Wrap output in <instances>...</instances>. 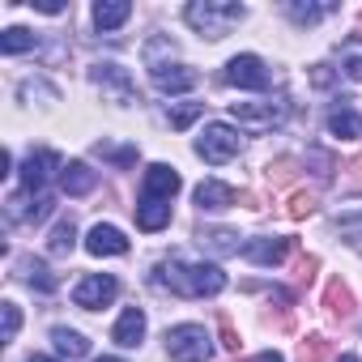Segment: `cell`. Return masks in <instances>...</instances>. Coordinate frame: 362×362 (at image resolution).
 I'll list each match as a JSON object with an SVG mask.
<instances>
[{"mask_svg":"<svg viewBox=\"0 0 362 362\" xmlns=\"http://www.w3.org/2000/svg\"><path fill=\"white\" fill-rule=\"evenodd\" d=\"M307 158H311V166H315V179H332V170H337V166H332V158H328V153L311 149Z\"/></svg>","mask_w":362,"mask_h":362,"instance_id":"obj_34","label":"cell"},{"mask_svg":"<svg viewBox=\"0 0 362 362\" xmlns=\"http://www.w3.org/2000/svg\"><path fill=\"white\" fill-rule=\"evenodd\" d=\"M115 294H119V281L111 273H90V277H81L73 286V303L86 307V311H98V307L115 303Z\"/></svg>","mask_w":362,"mask_h":362,"instance_id":"obj_10","label":"cell"},{"mask_svg":"<svg viewBox=\"0 0 362 362\" xmlns=\"http://www.w3.org/2000/svg\"><path fill=\"white\" fill-rule=\"evenodd\" d=\"M286 13H290L298 26H315V22H324L328 13H337V5H332V0H324V5H303V0H290Z\"/></svg>","mask_w":362,"mask_h":362,"instance_id":"obj_24","label":"cell"},{"mask_svg":"<svg viewBox=\"0 0 362 362\" xmlns=\"http://www.w3.org/2000/svg\"><path fill=\"white\" fill-rule=\"evenodd\" d=\"M328 132L341 136V141H358V136H362V115L354 111L349 98H341V103L328 111Z\"/></svg>","mask_w":362,"mask_h":362,"instance_id":"obj_14","label":"cell"},{"mask_svg":"<svg viewBox=\"0 0 362 362\" xmlns=\"http://www.w3.org/2000/svg\"><path fill=\"white\" fill-rule=\"evenodd\" d=\"M132 18V5H128V0H98V5H94V26L107 35V30H119L124 22Z\"/></svg>","mask_w":362,"mask_h":362,"instance_id":"obj_19","label":"cell"},{"mask_svg":"<svg viewBox=\"0 0 362 362\" xmlns=\"http://www.w3.org/2000/svg\"><path fill=\"white\" fill-rule=\"evenodd\" d=\"M201 115H205V103H179V107H166L170 128H188V124H197Z\"/></svg>","mask_w":362,"mask_h":362,"instance_id":"obj_30","label":"cell"},{"mask_svg":"<svg viewBox=\"0 0 362 362\" xmlns=\"http://www.w3.org/2000/svg\"><path fill=\"white\" fill-rule=\"evenodd\" d=\"M324 307H328L337 320H349V315H354V290H349L341 277H332V281L324 286Z\"/></svg>","mask_w":362,"mask_h":362,"instance_id":"obj_21","label":"cell"},{"mask_svg":"<svg viewBox=\"0 0 362 362\" xmlns=\"http://www.w3.org/2000/svg\"><path fill=\"white\" fill-rule=\"evenodd\" d=\"M222 81L226 86H235V90H269V64L260 60V56H230L226 60V73H222Z\"/></svg>","mask_w":362,"mask_h":362,"instance_id":"obj_8","label":"cell"},{"mask_svg":"<svg viewBox=\"0 0 362 362\" xmlns=\"http://www.w3.org/2000/svg\"><path fill=\"white\" fill-rule=\"evenodd\" d=\"M337 81V73L328 69V64H311V86H320V90H328Z\"/></svg>","mask_w":362,"mask_h":362,"instance_id":"obj_38","label":"cell"},{"mask_svg":"<svg viewBox=\"0 0 362 362\" xmlns=\"http://www.w3.org/2000/svg\"><path fill=\"white\" fill-rule=\"evenodd\" d=\"M30 5H35L39 13H52V18H56V13H64V5H60V0H30Z\"/></svg>","mask_w":362,"mask_h":362,"instance_id":"obj_40","label":"cell"},{"mask_svg":"<svg viewBox=\"0 0 362 362\" xmlns=\"http://www.w3.org/2000/svg\"><path fill=\"white\" fill-rule=\"evenodd\" d=\"M149 77L162 94H188V90L201 86V73L188 69V64H158V69H149Z\"/></svg>","mask_w":362,"mask_h":362,"instance_id":"obj_13","label":"cell"},{"mask_svg":"<svg viewBox=\"0 0 362 362\" xmlns=\"http://www.w3.org/2000/svg\"><path fill=\"white\" fill-rule=\"evenodd\" d=\"M98 362H124V358H98Z\"/></svg>","mask_w":362,"mask_h":362,"instance_id":"obj_45","label":"cell"},{"mask_svg":"<svg viewBox=\"0 0 362 362\" xmlns=\"http://www.w3.org/2000/svg\"><path fill=\"white\" fill-rule=\"evenodd\" d=\"M86 252H90V256H124V252H128V239H124V230L98 222V226L90 230V239H86Z\"/></svg>","mask_w":362,"mask_h":362,"instance_id":"obj_16","label":"cell"},{"mask_svg":"<svg viewBox=\"0 0 362 362\" xmlns=\"http://www.w3.org/2000/svg\"><path fill=\"white\" fill-rule=\"evenodd\" d=\"M286 214H290L294 222L311 218V214H315V197H311V192H294V197H290V205H286Z\"/></svg>","mask_w":362,"mask_h":362,"instance_id":"obj_32","label":"cell"},{"mask_svg":"<svg viewBox=\"0 0 362 362\" xmlns=\"http://www.w3.org/2000/svg\"><path fill=\"white\" fill-rule=\"evenodd\" d=\"M35 47H39V35L26 30V26H9L0 35V52L5 56H22V52H35Z\"/></svg>","mask_w":362,"mask_h":362,"instance_id":"obj_23","label":"cell"},{"mask_svg":"<svg viewBox=\"0 0 362 362\" xmlns=\"http://www.w3.org/2000/svg\"><path fill=\"white\" fill-rule=\"evenodd\" d=\"M345 170H349V184H354V188H362V158H349V166H345Z\"/></svg>","mask_w":362,"mask_h":362,"instance_id":"obj_41","label":"cell"},{"mask_svg":"<svg viewBox=\"0 0 362 362\" xmlns=\"http://www.w3.org/2000/svg\"><path fill=\"white\" fill-rule=\"evenodd\" d=\"M141 337H145V311H141V307H128V311L119 315V324H115L111 341H115V345H124V349H136V345H141Z\"/></svg>","mask_w":362,"mask_h":362,"instance_id":"obj_18","label":"cell"},{"mask_svg":"<svg viewBox=\"0 0 362 362\" xmlns=\"http://www.w3.org/2000/svg\"><path fill=\"white\" fill-rule=\"evenodd\" d=\"M73 243H77V222H73V218H60L56 230H52V239H47V252H52V256H69Z\"/></svg>","mask_w":362,"mask_h":362,"instance_id":"obj_26","label":"cell"},{"mask_svg":"<svg viewBox=\"0 0 362 362\" xmlns=\"http://www.w3.org/2000/svg\"><path fill=\"white\" fill-rule=\"evenodd\" d=\"M153 286H162L179 298H214L226 290V273L218 264H184L170 256L153 269Z\"/></svg>","mask_w":362,"mask_h":362,"instance_id":"obj_2","label":"cell"},{"mask_svg":"<svg viewBox=\"0 0 362 362\" xmlns=\"http://www.w3.org/2000/svg\"><path fill=\"white\" fill-rule=\"evenodd\" d=\"M243 18H247V9L235 5V0H192L184 9V22L205 39H226Z\"/></svg>","mask_w":362,"mask_h":362,"instance_id":"obj_3","label":"cell"},{"mask_svg":"<svg viewBox=\"0 0 362 362\" xmlns=\"http://www.w3.org/2000/svg\"><path fill=\"white\" fill-rule=\"evenodd\" d=\"M315 264H320L315 256H298V273H294V277H298V281H311V277H315Z\"/></svg>","mask_w":362,"mask_h":362,"instance_id":"obj_39","label":"cell"},{"mask_svg":"<svg viewBox=\"0 0 362 362\" xmlns=\"http://www.w3.org/2000/svg\"><path fill=\"white\" fill-rule=\"evenodd\" d=\"M197 243L209 247V252H218V256H235V252H243V247H239V235H235V230H222V226H205V230H197Z\"/></svg>","mask_w":362,"mask_h":362,"instance_id":"obj_20","label":"cell"},{"mask_svg":"<svg viewBox=\"0 0 362 362\" xmlns=\"http://www.w3.org/2000/svg\"><path fill=\"white\" fill-rule=\"evenodd\" d=\"M18 269H22V277H26L35 290H43V294H52V290H56V273H52L43 260H22Z\"/></svg>","mask_w":362,"mask_h":362,"instance_id":"obj_27","label":"cell"},{"mask_svg":"<svg viewBox=\"0 0 362 362\" xmlns=\"http://www.w3.org/2000/svg\"><path fill=\"white\" fill-rule=\"evenodd\" d=\"M52 170H64L60 153H56V149H35V153L22 162V192H26V197H43Z\"/></svg>","mask_w":362,"mask_h":362,"instance_id":"obj_9","label":"cell"},{"mask_svg":"<svg viewBox=\"0 0 362 362\" xmlns=\"http://www.w3.org/2000/svg\"><path fill=\"white\" fill-rule=\"evenodd\" d=\"M247 362H281V354H277V349H264V354H256V358H247Z\"/></svg>","mask_w":362,"mask_h":362,"instance_id":"obj_42","label":"cell"},{"mask_svg":"<svg viewBox=\"0 0 362 362\" xmlns=\"http://www.w3.org/2000/svg\"><path fill=\"white\" fill-rule=\"evenodd\" d=\"M94 153H98V158H107L115 170H128V166H136V158H141V149H136V145H115V141H98V145H94Z\"/></svg>","mask_w":362,"mask_h":362,"instance_id":"obj_22","label":"cell"},{"mask_svg":"<svg viewBox=\"0 0 362 362\" xmlns=\"http://www.w3.org/2000/svg\"><path fill=\"white\" fill-rule=\"evenodd\" d=\"M18 328H22V311H18V303H5V341H13Z\"/></svg>","mask_w":362,"mask_h":362,"instance_id":"obj_35","label":"cell"},{"mask_svg":"<svg viewBox=\"0 0 362 362\" xmlns=\"http://www.w3.org/2000/svg\"><path fill=\"white\" fill-rule=\"evenodd\" d=\"M56 209V201L43 192V197H9V205H5V218L13 222V226H35V222H43L47 214Z\"/></svg>","mask_w":362,"mask_h":362,"instance_id":"obj_12","label":"cell"},{"mask_svg":"<svg viewBox=\"0 0 362 362\" xmlns=\"http://www.w3.org/2000/svg\"><path fill=\"white\" fill-rule=\"evenodd\" d=\"M52 341H56V349H60L64 358H86V354H90V341H86L77 328H52Z\"/></svg>","mask_w":362,"mask_h":362,"instance_id":"obj_25","label":"cell"},{"mask_svg":"<svg viewBox=\"0 0 362 362\" xmlns=\"http://www.w3.org/2000/svg\"><path fill=\"white\" fill-rule=\"evenodd\" d=\"M235 201H239V192L230 184H218V179H205V184L197 188V209H205V214H222Z\"/></svg>","mask_w":362,"mask_h":362,"instance_id":"obj_15","label":"cell"},{"mask_svg":"<svg viewBox=\"0 0 362 362\" xmlns=\"http://www.w3.org/2000/svg\"><path fill=\"white\" fill-rule=\"evenodd\" d=\"M179 192V170L166 162H153L141 179V201H136V230L158 235L170 226V197Z\"/></svg>","mask_w":362,"mask_h":362,"instance_id":"obj_1","label":"cell"},{"mask_svg":"<svg viewBox=\"0 0 362 362\" xmlns=\"http://www.w3.org/2000/svg\"><path fill=\"white\" fill-rule=\"evenodd\" d=\"M337 230H341V239L362 243V205H345V209H337Z\"/></svg>","mask_w":362,"mask_h":362,"instance_id":"obj_28","label":"cell"},{"mask_svg":"<svg viewBox=\"0 0 362 362\" xmlns=\"http://www.w3.org/2000/svg\"><path fill=\"white\" fill-rule=\"evenodd\" d=\"M230 115L239 128L247 132H273L290 119V98L273 94V98H252V103H230Z\"/></svg>","mask_w":362,"mask_h":362,"instance_id":"obj_4","label":"cell"},{"mask_svg":"<svg viewBox=\"0 0 362 362\" xmlns=\"http://www.w3.org/2000/svg\"><path fill=\"white\" fill-rule=\"evenodd\" d=\"M166 354L175 362H209L214 341L201 324H179V328H166Z\"/></svg>","mask_w":362,"mask_h":362,"instance_id":"obj_5","label":"cell"},{"mask_svg":"<svg viewBox=\"0 0 362 362\" xmlns=\"http://www.w3.org/2000/svg\"><path fill=\"white\" fill-rule=\"evenodd\" d=\"M290 252H294V239H286V235H260V239H247V243H243V256H247L252 264H260V269L286 264Z\"/></svg>","mask_w":362,"mask_h":362,"instance_id":"obj_11","label":"cell"},{"mask_svg":"<svg viewBox=\"0 0 362 362\" xmlns=\"http://www.w3.org/2000/svg\"><path fill=\"white\" fill-rule=\"evenodd\" d=\"M35 98H56V90L47 81H22V103H35Z\"/></svg>","mask_w":362,"mask_h":362,"instance_id":"obj_33","label":"cell"},{"mask_svg":"<svg viewBox=\"0 0 362 362\" xmlns=\"http://www.w3.org/2000/svg\"><path fill=\"white\" fill-rule=\"evenodd\" d=\"M218 332H222V349H230V354H239V332H235V324L222 315L218 320Z\"/></svg>","mask_w":362,"mask_h":362,"instance_id":"obj_36","label":"cell"},{"mask_svg":"<svg viewBox=\"0 0 362 362\" xmlns=\"http://www.w3.org/2000/svg\"><path fill=\"white\" fill-rule=\"evenodd\" d=\"M298 358H303V362H328V358H332V341H328V337H307V341L298 345Z\"/></svg>","mask_w":362,"mask_h":362,"instance_id":"obj_31","label":"cell"},{"mask_svg":"<svg viewBox=\"0 0 362 362\" xmlns=\"http://www.w3.org/2000/svg\"><path fill=\"white\" fill-rule=\"evenodd\" d=\"M239 149H243V136H239V128H230V124H205V132L197 136V153H201L209 166H222V162L239 158Z\"/></svg>","mask_w":362,"mask_h":362,"instance_id":"obj_7","label":"cell"},{"mask_svg":"<svg viewBox=\"0 0 362 362\" xmlns=\"http://www.w3.org/2000/svg\"><path fill=\"white\" fill-rule=\"evenodd\" d=\"M60 188H64L69 197H90V192L98 188V175H94L86 162H69V166L60 170Z\"/></svg>","mask_w":362,"mask_h":362,"instance_id":"obj_17","label":"cell"},{"mask_svg":"<svg viewBox=\"0 0 362 362\" xmlns=\"http://www.w3.org/2000/svg\"><path fill=\"white\" fill-rule=\"evenodd\" d=\"M337 362H358V358H354V354H341V358H337Z\"/></svg>","mask_w":362,"mask_h":362,"instance_id":"obj_44","label":"cell"},{"mask_svg":"<svg viewBox=\"0 0 362 362\" xmlns=\"http://www.w3.org/2000/svg\"><path fill=\"white\" fill-rule=\"evenodd\" d=\"M26 362H56V358H43V354H35V358H26Z\"/></svg>","mask_w":362,"mask_h":362,"instance_id":"obj_43","label":"cell"},{"mask_svg":"<svg viewBox=\"0 0 362 362\" xmlns=\"http://www.w3.org/2000/svg\"><path fill=\"white\" fill-rule=\"evenodd\" d=\"M269 179H273V184H286V179H294V162H290V158L273 162V166H269Z\"/></svg>","mask_w":362,"mask_h":362,"instance_id":"obj_37","label":"cell"},{"mask_svg":"<svg viewBox=\"0 0 362 362\" xmlns=\"http://www.w3.org/2000/svg\"><path fill=\"white\" fill-rule=\"evenodd\" d=\"M170 56H175V43H170L166 35H153V39L145 43V69H158V64H170Z\"/></svg>","mask_w":362,"mask_h":362,"instance_id":"obj_29","label":"cell"},{"mask_svg":"<svg viewBox=\"0 0 362 362\" xmlns=\"http://www.w3.org/2000/svg\"><path fill=\"white\" fill-rule=\"evenodd\" d=\"M90 81H94V86L103 90V98L115 103V107H132V103H141V98H136V86H132V77H128V69L115 64V60L94 64V69H90Z\"/></svg>","mask_w":362,"mask_h":362,"instance_id":"obj_6","label":"cell"}]
</instances>
